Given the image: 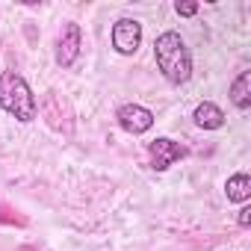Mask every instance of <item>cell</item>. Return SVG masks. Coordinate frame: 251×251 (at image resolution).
Listing matches in <instances>:
<instances>
[{"instance_id": "3", "label": "cell", "mask_w": 251, "mask_h": 251, "mask_svg": "<svg viewBox=\"0 0 251 251\" xmlns=\"http://www.w3.org/2000/svg\"><path fill=\"white\" fill-rule=\"evenodd\" d=\"M109 42L115 48V53L121 56H133L142 45V24L136 18H118L109 30Z\"/></svg>"}, {"instance_id": "2", "label": "cell", "mask_w": 251, "mask_h": 251, "mask_svg": "<svg viewBox=\"0 0 251 251\" xmlns=\"http://www.w3.org/2000/svg\"><path fill=\"white\" fill-rule=\"evenodd\" d=\"M0 106H3V112H9L12 118H18L21 124H30L39 115L36 95H33L30 83L12 68L0 74Z\"/></svg>"}, {"instance_id": "6", "label": "cell", "mask_w": 251, "mask_h": 251, "mask_svg": "<svg viewBox=\"0 0 251 251\" xmlns=\"http://www.w3.org/2000/svg\"><path fill=\"white\" fill-rule=\"evenodd\" d=\"M80 48H83V30L77 21H68L56 39V62L62 68H71L80 56Z\"/></svg>"}, {"instance_id": "5", "label": "cell", "mask_w": 251, "mask_h": 251, "mask_svg": "<svg viewBox=\"0 0 251 251\" xmlns=\"http://www.w3.org/2000/svg\"><path fill=\"white\" fill-rule=\"evenodd\" d=\"M148 157H151V169L154 172H169L175 163H180L186 157V148L169 136H160L148 145Z\"/></svg>"}, {"instance_id": "9", "label": "cell", "mask_w": 251, "mask_h": 251, "mask_svg": "<svg viewBox=\"0 0 251 251\" xmlns=\"http://www.w3.org/2000/svg\"><path fill=\"white\" fill-rule=\"evenodd\" d=\"M230 103L239 112H245L251 106V71H239L236 80L230 83Z\"/></svg>"}, {"instance_id": "11", "label": "cell", "mask_w": 251, "mask_h": 251, "mask_svg": "<svg viewBox=\"0 0 251 251\" xmlns=\"http://www.w3.org/2000/svg\"><path fill=\"white\" fill-rule=\"evenodd\" d=\"M236 225H239V227H248V225H251V207H248V204H242V207H239Z\"/></svg>"}, {"instance_id": "1", "label": "cell", "mask_w": 251, "mask_h": 251, "mask_svg": "<svg viewBox=\"0 0 251 251\" xmlns=\"http://www.w3.org/2000/svg\"><path fill=\"white\" fill-rule=\"evenodd\" d=\"M154 59L160 74L172 83V86H183L192 77V53L186 48V42L180 39V33L166 30L157 36L154 42Z\"/></svg>"}, {"instance_id": "4", "label": "cell", "mask_w": 251, "mask_h": 251, "mask_svg": "<svg viewBox=\"0 0 251 251\" xmlns=\"http://www.w3.org/2000/svg\"><path fill=\"white\" fill-rule=\"evenodd\" d=\"M115 121H118V127L124 133H130V136H142L154 127V112L142 103H121L115 109Z\"/></svg>"}, {"instance_id": "8", "label": "cell", "mask_w": 251, "mask_h": 251, "mask_svg": "<svg viewBox=\"0 0 251 251\" xmlns=\"http://www.w3.org/2000/svg\"><path fill=\"white\" fill-rule=\"evenodd\" d=\"M225 195H227L230 204H248V198H251V177L245 172L230 175L225 180Z\"/></svg>"}, {"instance_id": "7", "label": "cell", "mask_w": 251, "mask_h": 251, "mask_svg": "<svg viewBox=\"0 0 251 251\" xmlns=\"http://www.w3.org/2000/svg\"><path fill=\"white\" fill-rule=\"evenodd\" d=\"M192 121H195V127H201V130H222L225 127V112H222L219 103L201 100L195 106V112H192Z\"/></svg>"}, {"instance_id": "10", "label": "cell", "mask_w": 251, "mask_h": 251, "mask_svg": "<svg viewBox=\"0 0 251 251\" xmlns=\"http://www.w3.org/2000/svg\"><path fill=\"white\" fill-rule=\"evenodd\" d=\"M198 9H201V6H198V3H192V0H177V3H175V12H177L180 18H192Z\"/></svg>"}]
</instances>
